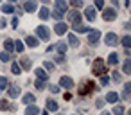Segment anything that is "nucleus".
<instances>
[{
    "mask_svg": "<svg viewBox=\"0 0 131 115\" xmlns=\"http://www.w3.org/2000/svg\"><path fill=\"white\" fill-rule=\"evenodd\" d=\"M38 113H40V110H38L34 104H29L27 110H25V115H38Z\"/></svg>",
    "mask_w": 131,
    "mask_h": 115,
    "instance_id": "ddd939ff",
    "label": "nucleus"
},
{
    "mask_svg": "<svg viewBox=\"0 0 131 115\" xmlns=\"http://www.w3.org/2000/svg\"><path fill=\"white\" fill-rule=\"evenodd\" d=\"M36 7H38L36 0H27V2H25V11L32 13V11H36Z\"/></svg>",
    "mask_w": 131,
    "mask_h": 115,
    "instance_id": "9d476101",
    "label": "nucleus"
},
{
    "mask_svg": "<svg viewBox=\"0 0 131 115\" xmlns=\"http://www.w3.org/2000/svg\"><path fill=\"white\" fill-rule=\"evenodd\" d=\"M11 72H13L15 76H18V74H22V67H20L18 63H13V67H11Z\"/></svg>",
    "mask_w": 131,
    "mask_h": 115,
    "instance_id": "cd10ccee",
    "label": "nucleus"
},
{
    "mask_svg": "<svg viewBox=\"0 0 131 115\" xmlns=\"http://www.w3.org/2000/svg\"><path fill=\"white\" fill-rule=\"evenodd\" d=\"M99 38H101V31H99V29H93V31L88 34V43H90V45H95V43L99 41Z\"/></svg>",
    "mask_w": 131,
    "mask_h": 115,
    "instance_id": "7ed1b4c3",
    "label": "nucleus"
},
{
    "mask_svg": "<svg viewBox=\"0 0 131 115\" xmlns=\"http://www.w3.org/2000/svg\"><path fill=\"white\" fill-rule=\"evenodd\" d=\"M58 52H61V54H65V52H67V45L59 41V43H58Z\"/></svg>",
    "mask_w": 131,
    "mask_h": 115,
    "instance_id": "c9c22d12",
    "label": "nucleus"
},
{
    "mask_svg": "<svg viewBox=\"0 0 131 115\" xmlns=\"http://www.w3.org/2000/svg\"><path fill=\"white\" fill-rule=\"evenodd\" d=\"M67 29H68V27H67V24H63V22H58V24H56V27H54V31H56V34H58V36H63V34L67 33Z\"/></svg>",
    "mask_w": 131,
    "mask_h": 115,
    "instance_id": "0eeeda50",
    "label": "nucleus"
},
{
    "mask_svg": "<svg viewBox=\"0 0 131 115\" xmlns=\"http://www.w3.org/2000/svg\"><path fill=\"white\" fill-rule=\"evenodd\" d=\"M108 81H110V79H108V76H104V74H102V76H101V85H108Z\"/></svg>",
    "mask_w": 131,
    "mask_h": 115,
    "instance_id": "a19ab883",
    "label": "nucleus"
},
{
    "mask_svg": "<svg viewBox=\"0 0 131 115\" xmlns=\"http://www.w3.org/2000/svg\"><path fill=\"white\" fill-rule=\"evenodd\" d=\"M122 45H124L126 49H129V47H131V36H124V38H122Z\"/></svg>",
    "mask_w": 131,
    "mask_h": 115,
    "instance_id": "2f4dec72",
    "label": "nucleus"
},
{
    "mask_svg": "<svg viewBox=\"0 0 131 115\" xmlns=\"http://www.w3.org/2000/svg\"><path fill=\"white\" fill-rule=\"evenodd\" d=\"M4 47H6L7 52H13V50H15V43H13V40H6V41H4Z\"/></svg>",
    "mask_w": 131,
    "mask_h": 115,
    "instance_id": "6ab92c4d",
    "label": "nucleus"
},
{
    "mask_svg": "<svg viewBox=\"0 0 131 115\" xmlns=\"http://www.w3.org/2000/svg\"><path fill=\"white\" fill-rule=\"evenodd\" d=\"M63 61H65V58H63V54H61V56L58 54V58H56V63H63Z\"/></svg>",
    "mask_w": 131,
    "mask_h": 115,
    "instance_id": "c03bdc74",
    "label": "nucleus"
},
{
    "mask_svg": "<svg viewBox=\"0 0 131 115\" xmlns=\"http://www.w3.org/2000/svg\"><path fill=\"white\" fill-rule=\"evenodd\" d=\"M74 31L75 33H88V27H84L81 24H74Z\"/></svg>",
    "mask_w": 131,
    "mask_h": 115,
    "instance_id": "4be33fe9",
    "label": "nucleus"
},
{
    "mask_svg": "<svg viewBox=\"0 0 131 115\" xmlns=\"http://www.w3.org/2000/svg\"><path fill=\"white\" fill-rule=\"evenodd\" d=\"M113 79H115V81L118 83V81H120V74H117V72H113Z\"/></svg>",
    "mask_w": 131,
    "mask_h": 115,
    "instance_id": "a18cd8bd",
    "label": "nucleus"
},
{
    "mask_svg": "<svg viewBox=\"0 0 131 115\" xmlns=\"http://www.w3.org/2000/svg\"><path fill=\"white\" fill-rule=\"evenodd\" d=\"M2 11H4V13H13L15 7H13L11 4H2Z\"/></svg>",
    "mask_w": 131,
    "mask_h": 115,
    "instance_id": "7c9ffc66",
    "label": "nucleus"
},
{
    "mask_svg": "<svg viewBox=\"0 0 131 115\" xmlns=\"http://www.w3.org/2000/svg\"><path fill=\"white\" fill-rule=\"evenodd\" d=\"M34 101H36V99H34L32 93H25V95H24V102H25V104H34Z\"/></svg>",
    "mask_w": 131,
    "mask_h": 115,
    "instance_id": "412c9836",
    "label": "nucleus"
},
{
    "mask_svg": "<svg viewBox=\"0 0 131 115\" xmlns=\"http://www.w3.org/2000/svg\"><path fill=\"white\" fill-rule=\"evenodd\" d=\"M43 67H45V70H49V72H52V70H54V63H50V61H45V63H43Z\"/></svg>",
    "mask_w": 131,
    "mask_h": 115,
    "instance_id": "e433bc0d",
    "label": "nucleus"
},
{
    "mask_svg": "<svg viewBox=\"0 0 131 115\" xmlns=\"http://www.w3.org/2000/svg\"><path fill=\"white\" fill-rule=\"evenodd\" d=\"M102 115H111V113H108V111H102Z\"/></svg>",
    "mask_w": 131,
    "mask_h": 115,
    "instance_id": "de8ad7c7",
    "label": "nucleus"
},
{
    "mask_svg": "<svg viewBox=\"0 0 131 115\" xmlns=\"http://www.w3.org/2000/svg\"><path fill=\"white\" fill-rule=\"evenodd\" d=\"M7 85H9V81H7V77H0V90H4V88H7Z\"/></svg>",
    "mask_w": 131,
    "mask_h": 115,
    "instance_id": "473e14b6",
    "label": "nucleus"
},
{
    "mask_svg": "<svg viewBox=\"0 0 131 115\" xmlns=\"http://www.w3.org/2000/svg\"><path fill=\"white\" fill-rule=\"evenodd\" d=\"M124 74H131V59L129 58L124 61Z\"/></svg>",
    "mask_w": 131,
    "mask_h": 115,
    "instance_id": "bb28decb",
    "label": "nucleus"
},
{
    "mask_svg": "<svg viewBox=\"0 0 131 115\" xmlns=\"http://www.w3.org/2000/svg\"><path fill=\"white\" fill-rule=\"evenodd\" d=\"M111 115H124V108L115 102V108H113V113H111Z\"/></svg>",
    "mask_w": 131,
    "mask_h": 115,
    "instance_id": "a878e982",
    "label": "nucleus"
},
{
    "mask_svg": "<svg viewBox=\"0 0 131 115\" xmlns=\"http://www.w3.org/2000/svg\"><path fill=\"white\" fill-rule=\"evenodd\" d=\"M84 16L92 22V20H95V7H86V11H84Z\"/></svg>",
    "mask_w": 131,
    "mask_h": 115,
    "instance_id": "9b49d317",
    "label": "nucleus"
},
{
    "mask_svg": "<svg viewBox=\"0 0 131 115\" xmlns=\"http://www.w3.org/2000/svg\"><path fill=\"white\" fill-rule=\"evenodd\" d=\"M40 18H41V20H49V18H50V11H49L47 7H41V9H40Z\"/></svg>",
    "mask_w": 131,
    "mask_h": 115,
    "instance_id": "2eb2a0df",
    "label": "nucleus"
},
{
    "mask_svg": "<svg viewBox=\"0 0 131 115\" xmlns=\"http://www.w3.org/2000/svg\"><path fill=\"white\" fill-rule=\"evenodd\" d=\"M104 101H106V102H113V104H115V102L118 101V93H117V92H108V93H106V97H104Z\"/></svg>",
    "mask_w": 131,
    "mask_h": 115,
    "instance_id": "1a4fd4ad",
    "label": "nucleus"
},
{
    "mask_svg": "<svg viewBox=\"0 0 131 115\" xmlns=\"http://www.w3.org/2000/svg\"><path fill=\"white\" fill-rule=\"evenodd\" d=\"M108 63H110V65H117V63H118V56H117L115 52H111L110 58H108Z\"/></svg>",
    "mask_w": 131,
    "mask_h": 115,
    "instance_id": "5701e85b",
    "label": "nucleus"
},
{
    "mask_svg": "<svg viewBox=\"0 0 131 115\" xmlns=\"http://www.w3.org/2000/svg\"><path fill=\"white\" fill-rule=\"evenodd\" d=\"M50 92H52V93H58V92H59V86H56V85H50Z\"/></svg>",
    "mask_w": 131,
    "mask_h": 115,
    "instance_id": "79ce46f5",
    "label": "nucleus"
},
{
    "mask_svg": "<svg viewBox=\"0 0 131 115\" xmlns=\"http://www.w3.org/2000/svg\"><path fill=\"white\" fill-rule=\"evenodd\" d=\"M70 2H72L74 7H81L83 6V0H70Z\"/></svg>",
    "mask_w": 131,
    "mask_h": 115,
    "instance_id": "4c0bfd02",
    "label": "nucleus"
},
{
    "mask_svg": "<svg viewBox=\"0 0 131 115\" xmlns=\"http://www.w3.org/2000/svg\"><path fill=\"white\" fill-rule=\"evenodd\" d=\"M47 110H49V111H56V110H58V102H56L54 99H49V101H47Z\"/></svg>",
    "mask_w": 131,
    "mask_h": 115,
    "instance_id": "f3484780",
    "label": "nucleus"
},
{
    "mask_svg": "<svg viewBox=\"0 0 131 115\" xmlns=\"http://www.w3.org/2000/svg\"><path fill=\"white\" fill-rule=\"evenodd\" d=\"M104 72H106V68H104L102 59H95V63H93V74L95 76H102Z\"/></svg>",
    "mask_w": 131,
    "mask_h": 115,
    "instance_id": "f03ea898",
    "label": "nucleus"
},
{
    "mask_svg": "<svg viewBox=\"0 0 131 115\" xmlns=\"http://www.w3.org/2000/svg\"><path fill=\"white\" fill-rule=\"evenodd\" d=\"M68 43L72 45V47H77L79 45V40H77V36L72 33V34H68Z\"/></svg>",
    "mask_w": 131,
    "mask_h": 115,
    "instance_id": "a211bd4d",
    "label": "nucleus"
},
{
    "mask_svg": "<svg viewBox=\"0 0 131 115\" xmlns=\"http://www.w3.org/2000/svg\"><path fill=\"white\" fill-rule=\"evenodd\" d=\"M36 34H38V38H41V40H49L50 38V31L45 27V25H40V27H36Z\"/></svg>",
    "mask_w": 131,
    "mask_h": 115,
    "instance_id": "f257e3e1",
    "label": "nucleus"
},
{
    "mask_svg": "<svg viewBox=\"0 0 131 115\" xmlns=\"http://www.w3.org/2000/svg\"><path fill=\"white\" fill-rule=\"evenodd\" d=\"M104 43H106V45H110V47H111V45H117V43H118L117 34H115V33H108V34L104 36Z\"/></svg>",
    "mask_w": 131,
    "mask_h": 115,
    "instance_id": "20e7f679",
    "label": "nucleus"
},
{
    "mask_svg": "<svg viewBox=\"0 0 131 115\" xmlns=\"http://www.w3.org/2000/svg\"><path fill=\"white\" fill-rule=\"evenodd\" d=\"M129 93H131V83H126L124 85V99L126 101L129 99Z\"/></svg>",
    "mask_w": 131,
    "mask_h": 115,
    "instance_id": "393cba45",
    "label": "nucleus"
},
{
    "mask_svg": "<svg viewBox=\"0 0 131 115\" xmlns=\"http://www.w3.org/2000/svg\"><path fill=\"white\" fill-rule=\"evenodd\" d=\"M50 16H52L56 22H61V20H63V16H65V13H63V11H58V9H54V11L50 13Z\"/></svg>",
    "mask_w": 131,
    "mask_h": 115,
    "instance_id": "f8f14e48",
    "label": "nucleus"
},
{
    "mask_svg": "<svg viewBox=\"0 0 131 115\" xmlns=\"http://www.w3.org/2000/svg\"><path fill=\"white\" fill-rule=\"evenodd\" d=\"M20 67H24L25 70H29V68H31V59H27V58H24V59L20 61Z\"/></svg>",
    "mask_w": 131,
    "mask_h": 115,
    "instance_id": "c85d7f7f",
    "label": "nucleus"
},
{
    "mask_svg": "<svg viewBox=\"0 0 131 115\" xmlns=\"http://www.w3.org/2000/svg\"><path fill=\"white\" fill-rule=\"evenodd\" d=\"M102 18H104L106 22H113V20L117 18V15H115L113 9H104V11H102Z\"/></svg>",
    "mask_w": 131,
    "mask_h": 115,
    "instance_id": "39448f33",
    "label": "nucleus"
},
{
    "mask_svg": "<svg viewBox=\"0 0 131 115\" xmlns=\"http://www.w3.org/2000/svg\"><path fill=\"white\" fill-rule=\"evenodd\" d=\"M59 86H63V88H74V81H72L70 77L63 76V77L59 79Z\"/></svg>",
    "mask_w": 131,
    "mask_h": 115,
    "instance_id": "6e6552de",
    "label": "nucleus"
},
{
    "mask_svg": "<svg viewBox=\"0 0 131 115\" xmlns=\"http://www.w3.org/2000/svg\"><path fill=\"white\" fill-rule=\"evenodd\" d=\"M25 43H27L29 47H38V38H34V36H27V38H25Z\"/></svg>",
    "mask_w": 131,
    "mask_h": 115,
    "instance_id": "dca6fc26",
    "label": "nucleus"
},
{
    "mask_svg": "<svg viewBox=\"0 0 131 115\" xmlns=\"http://www.w3.org/2000/svg\"><path fill=\"white\" fill-rule=\"evenodd\" d=\"M20 95V86H11L9 88V97H18Z\"/></svg>",
    "mask_w": 131,
    "mask_h": 115,
    "instance_id": "aec40b11",
    "label": "nucleus"
},
{
    "mask_svg": "<svg viewBox=\"0 0 131 115\" xmlns=\"http://www.w3.org/2000/svg\"><path fill=\"white\" fill-rule=\"evenodd\" d=\"M34 85H36V88H38V90H43V88H45V79H38Z\"/></svg>",
    "mask_w": 131,
    "mask_h": 115,
    "instance_id": "f704fd0d",
    "label": "nucleus"
},
{
    "mask_svg": "<svg viewBox=\"0 0 131 115\" xmlns=\"http://www.w3.org/2000/svg\"><path fill=\"white\" fill-rule=\"evenodd\" d=\"M36 76H38V79H45V81H47V77H49V74H47L43 68H38V70H36Z\"/></svg>",
    "mask_w": 131,
    "mask_h": 115,
    "instance_id": "b1692460",
    "label": "nucleus"
},
{
    "mask_svg": "<svg viewBox=\"0 0 131 115\" xmlns=\"http://www.w3.org/2000/svg\"><path fill=\"white\" fill-rule=\"evenodd\" d=\"M15 43V50L16 52H24V45H22V41H13Z\"/></svg>",
    "mask_w": 131,
    "mask_h": 115,
    "instance_id": "72a5a7b5",
    "label": "nucleus"
},
{
    "mask_svg": "<svg viewBox=\"0 0 131 115\" xmlns=\"http://www.w3.org/2000/svg\"><path fill=\"white\" fill-rule=\"evenodd\" d=\"M102 6H104V0H95V7L97 9H102Z\"/></svg>",
    "mask_w": 131,
    "mask_h": 115,
    "instance_id": "ea45409f",
    "label": "nucleus"
},
{
    "mask_svg": "<svg viewBox=\"0 0 131 115\" xmlns=\"http://www.w3.org/2000/svg\"><path fill=\"white\" fill-rule=\"evenodd\" d=\"M104 102H106L104 99H99V101L95 102V106H97V108H102V104H104Z\"/></svg>",
    "mask_w": 131,
    "mask_h": 115,
    "instance_id": "37998d69",
    "label": "nucleus"
},
{
    "mask_svg": "<svg viewBox=\"0 0 131 115\" xmlns=\"http://www.w3.org/2000/svg\"><path fill=\"white\" fill-rule=\"evenodd\" d=\"M56 9L67 13V2H65V0H56Z\"/></svg>",
    "mask_w": 131,
    "mask_h": 115,
    "instance_id": "4468645a",
    "label": "nucleus"
},
{
    "mask_svg": "<svg viewBox=\"0 0 131 115\" xmlns=\"http://www.w3.org/2000/svg\"><path fill=\"white\" fill-rule=\"evenodd\" d=\"M41 2H43V4H47V2H49V0H41Z\"/></svg>",
    "mask_w": 131,
    "mask_h": 115,
    "instance_id": "09e8293b",
    "label": "nucleus"
},
{
    "mask_svg": "<svg viewBox=\"0 0 131 115\" xmlns=\"http://www.w3.org/2000/svg\"><path fill=\"white\" fill-rule=\"evenodd\" d=\"M68 20L72 22V25H74V24H79V22H81V15H79V11L72 9V11L68 13Z\"/></svg>",
    "mask_w": 131,
    "mask_h": 115,
    "instance_id": "423d86ee",
    "label": "nucleus"
},
{
    "mask_svg": "<svg viewBox=\"0 0 131 115\" xmlns=\"http://www.w3.org/2000/svg\"><path fill=\"white\" fill-rule=\"evenodd\" d=\"M6 25H7V22H6V20L2 18V20H0V27H6Z\"/></svg>",
    "mask_w": 131,
    "mask_h": 115,
    "instance_id": "49530a36",
    "label": "nucleus"
},
{
    "mask_svg": "<svg viewBox=\"0 0 131 115\" xmlns=\"http://www.w3.org/2000/svg\"><path fill=\"white\" fill-rule=\"evenodd\" d=\"M11 59V52H0V61H9Z\"/></svg>",
    "mask_w": 131,
    "mask_h": 115,
    "instance_id": "c756f323",
    "label": "nucleus"
},
{
    "mask_svg": "<svg viewBox=\"0 0 131 115\" xmlns=\"http://www.w3.org/2000/svg\"><path fill=\"white\" fill-rule=\"evenodd\" d=\"M7 108H9L7 101H4V99H2V101H0V110H7Z\"/></svg>",
    "mask_w": 131,
    "mask_h": 115,
    "instance_id": "58836bf2",
    "label": "nucleus"
}]
</instances>
